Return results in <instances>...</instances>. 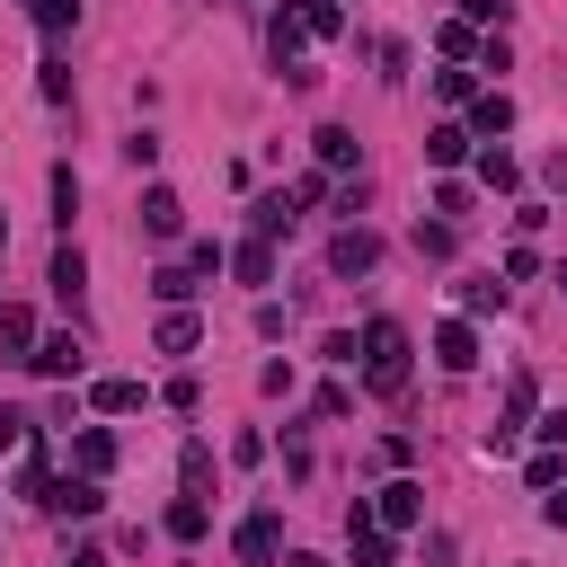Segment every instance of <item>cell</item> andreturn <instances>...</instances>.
Listing matches in <instances>:
<instances>
[{
	"label": "cell",
	"mask_w": 567,
	"mask_h": 567,
	"mask_svg": "<svg viewBox=\"0 0 567 567\" xmlns=\"http://www.w3.org/2000/svg\"><path fill=\"white\" fill-rule=\"evenodd\" d=\"M363 381L390 399V390H408V328L399 319H372L363 328Z\"/></svg>",
	"instance_id": "1"
},
{
	"label": "cell",
	"mask_w": 567,
	"mask_h": 567,
	"mask_svg": "<svg viewBox=\"0 0 567 567\" xmlns=\"http://www.w3.org/2000/svg\"><path fill=\"white\" fill-rule=\"evenodd\" d=\"M363 514H372V523H381V532H408V523H416V514H425V487H416V478H390V487H381V496H372V505H363Z\"/></svg>",
	"instance_id": "2"
},
{
	"label": "cell",
	"mask_w": 567,
	"mask_h": 567,
	"mask_svg": "<svg viewBox=\"0 0 567 567\" xmlns=\"http://www.w3.org/2000/svg\"><path fill=\"white\" fill-rule=\"evenodd\" d=\"M80 363H89V354H80L71 337H35V354H27V372H44V381H80Z\"/></svg>",
	"instance_id": "3"
},
{
	"label": "cell",
	"mask_w": 567,
	"mask_h": 567,
	"mask_svg": "<svg viewBox=\"0 0 567 567\" xmlns=\"http://www.w3.org/2000/svg\"><path fill=\"white\" fill-rule=\"evenodd\" d=\"M434 363H443V372H470V363H478V337H470V319H443V328H434Z\"/></svg>",
	"instance_id": "4"
},
{
	"label": "cell",
	"mask_w": 567,
	"mask_h": 567,
	"mask_svg": "<svg viewBox=\"0 0 567 567\" xmlns=\"http://www.w3.org/2000/svg\"><path fill=\"white\" fill-rule=\"evenodd\" d=\"M35 505H53V514H97L106 496H97V478H44V496Z\"/></svg>",
	"instance_id": "5"
},
{
	"label": "cell",
	"mask_w": 567,
	"mask_h": 567,
	"mask_svg": "<svg viewBox=\"0 0 567 567\" xmlns=\"http://www.w3.org/2000/svg\"><path fill=\"white\" fill-rule=\"evenodd\" d=\"M275 549H284V523H275V514H248V523H239V558H248V567H275Z\"/></svg>",
	"instance_id": "6"
},
{
	"label": "cell",
	"mask_w": 567,
	"mask_h": 567,
	"mask_svg": "<svg viewBox=\"0 0 567 567\" xmlns=\"http://www.w3.org/2000/svg\"><path fill=\"white\" fill-rule=\"evenodd\" d=\"M142 230H151V239H177V230H186V204H177L168 186H151V195H142Z\"/></svg>",
	"instance_id": "7"
},
{
	"label": "cell",
	"mask_w": 567,
	"mask_h": 567,
	"mask_svg": "<svg viewBox=\"0 0 567 567\" xmlns=\"http://www.w3.org/2000/svg\"><path fill=\"white\" fill-rule=\"evenodd\" d=\"M372 257H381V239H372V230H337V248H328V266H337V275H363Z\"/></svg>",
	"instance_id": "8"
},
{
	"label": "cell",
	"mask_w": 567,
	"mask_h": 567,
	"mask_svg": "<svg viewBox=\"0 0 567 567\" xmlns=\"http://www.w3.org/2000/svg\"><path fill=\"white\" fill-rule=\"evenodd\" d=\"M71 461H80V478H106V470H115V434H106V425H89V434L71 443Z\"/></svg>",
	"instance_id": "9"
},
{
	"label": "cell",
	"mask_w": 567,
	"mask_h": 567,
	"mask_svg": "<svg viewBox=\"0 0 567 567\" xmlns=\"http://www.w3.org/2000/svg\"><path fill=\"white\" fill-rule=\"evenodd\" d=\"M0 354H35V310H18V301H0Z\"/></svg>",
	"instance_id": "10"
},
{
	"label": "cell",
	"mask_w": 567,
	"mask_h": 567,
	"mask_svg": "<svg viewBox=\"0 0 567 567\" xmlns=\"http://www.w3.org/2000/svg\"><path fill=\"white\" fill-rule=\"evenodd\" d=\"M425 159H434V168H461V159H470V124H434V133H425Z\"/></svg>",
	"instance_id": "11"
},
{
	"label": "cell",
	"mask_w": 567,
	"mask_h": 567,
	"mask_svg": "<svg viewBox=\"0 0 567 567\" xmlns=\"http://www.w3.org/2000/svg\"><path fill=\"white\" fill-rule=\"evenodd\" d=\"M470 124H478V133H505V124H514V97H505V89H478V97H470Z\"/></svg>",
	"instance_id": "12"
},
{
	"label": "cell",
	"mask_w": 567,
	"mask_h": 567,
	"mask_svg": "<svg viewBox=\"0 0 567 567\" xmlns=\"http://www.w3.org/2000/svg\"><path fill=\"white\" fill-rule=\"evenodd\" d=\"M80 284H89V257L62 239V248H53V292H62V301H80Z\"/></svg>",
	"instance_id": "13"
},
{
	"label": "cell",
	"mask_w": 567,
	"mask_h": 567,
	"mask_svg": "<svg viewBox=\"0 0 567 567\" xmlns=\"http://www.w3.org/2000/svg\"><path fill=\"white\" fill-rule=\"evenodd\" d=\"M292 44H301V18H292V9H275V27H266V53H275V71H292Z\"/></svg>",
	"instance_id": "14"
},
{
	"label": "cell",
	"mask_w": 567,
	"mask_h": 567,
	"mask_svg": "<svg viewBox=\"0 0 567 567\" xmlns=\"http://www.w3.org/2000/svg\"><path fill=\"white\" fill-rule=\"evenodd\" d=\"M478 186H496V195H514V186H523V168H514V151H478Z\"/></svg>",
	"instance_id": "15"
},
{
	"label": "cell",
	"mask_w": 567,
	"mask_h": 567,
	"mask_svg": "<svg viewBox=\"0 0 567 567\" xmlns=\"http://www.w3.org/2000/svg\"><path fill=\"white\" fill-rule=\"evenodd\" d=\"M89 399H97V416H133L142 408V381H97Z\"/></svg>",
	"instance_id": "16"
},
{
	"label": "cell",
	"mask_w": 567,
	"mask_h": 567,
	"mask_svg": "<svg viewBox=\"0 0 567 567\" xmlns=\"http://www.w3.org/2000/svg\"><path fill=\"white\" fill-rule=\"evenodd\" d=\"M35 27H44V44H62L80 27V0H35Z\"/></svg>",
	"instance_id": "17"
},
{
	"label": "cell",
	"mask_w": 567,
	"mask_h": 567,
	"mask_svg": "<svg viewBox=\"0 0 567 567\" xmlns=\"http://www.w3.org/2000/svg\"><path fill=\"white\" fill-rule=\"evenodd\" d=\"M310 151H319L328 168H346V159H354V133H346V124H319V133H310Z\"/></svg>",
	"instance_id": "18"
},
{
	"label": "cell",
	"mask_w": 567,
	"mask_h": 567,
	"mask_svg": "<svg viewBox=\"0 0 567 567\" xmlns=\"http://www.w3.org/2000/svg\"><path fill=\"white\" fill-rule=\"evenodd\" d=\"M230 266H239V284H275V248H266V239H248Z\"/></svg>",
	"instance_id": "19"
},
{
	"label": "cell",
	"mask_w": 567,
	"mask_h": 567,
	"mask_svg": "<svg viewBox=\"0 0 567 567\" xmlns=\"http://www.w3.org/2000/svg\"><path fill=\"white\" fill-rule=\"evenodd\" d=\"M204 523H213L204 496H177V505H168V532H177V540H204Z\"/></svg>",
	"instance_id": "20"
},
{
	"label": "cell",
	"mask_w": 567,
	"mask_h": 567,
	"mask_svg": "<svg viewBox=\"0 0 567 567\" xmlns=\"http://www.w3.org/2000/svg\"><path fill=\"white\" fill-rule=\"evenodd\" d=\"M292 18H301V35H337V27H346V9H337V0H301Z\"/></svg>",
	"instance_id": "21"
},
{
	"label": "cell",
	"mask_w": 567,
	"mask_h": 567,
	"mask_svg": "<svg viewBox=\"0 0 567 567\" xmlns=\"http://www.w3.org/2000/svg\"><path fill=\"white\" fill-rule=\"evenodd\" d=\"M461 310H505V284H496V275H470V284H461Z\"/></svg>",
	"instance_id": "22"
},
{
	"label": "cell",
	"mask_w": 567,
	"mask_h": 567,
	"mask_svg": "<svg viewBox=\"0 0 567 567\" xmlns=\"http://www.w3.org/2000/svg\"><path fill=\"white\" fill-rule=\"evenodd\" d=\"M195 337H204V328H195V319H186V310H168V319H159V354H186V346H195Z\"/></svg>",
	"instance_id": "23"
},
{
	"label": "cell",
	"mask_w": 567,
	"mask_h": 567,
	"mask_svg": "<svg viewBox=\"0 0 567 567\" xmlns=\"http://www.w3.org/2000/svg\"><path fill=\"white\" fill-rule=\"evenodd\" d=\"M35 89H44V106H62V97H71V62L44 53V80H35Z\"/></svg>",
	"instance_id": "24"
},
{
	"label": "cell",
	"mask_w": 567,
	"mask_h": 567,
	"mask_svg": "<svg viewBox=\"0 0 567 567\" xmlns=\"http://www.w3.org/2000/svg\"><path fill=\"white\" fill-rule=\"evenodd\" d=\"M151 292H159V301H168V310H177V301H186V292H195V275H186V266H159V275H151Z\"/></svg>",
	"instance_id": "25"
},
{
	"label": "cell",
	"mask_w": 567,
	"mask_h": 567,
	"mask_svg": "<svg viewBox=\"0 0 567 567\" xmlns=\"http://www.w3.org/2000/svg\"><path fill=\"white\" fill-rule=\"evenodd\" d=\"M434 89H443V97H452V106H461V97H478V80H470V71H461V62H452V71H434Z\"/></svg>",
	"instance_id": "26"
},
{
	"label": "cell",
	"mask_w": 567,
	"mask_h": 567,
	"mask_svg": "<svg viewBox=\"0 0 567 567\" xmlns=\"http://www.w3.org/2000/svg\"><path fill=\"white\" fill-rule=\"evenodd\" d=\"M53 213H62V221L80 213V177H71V168H53Z\"/></svg>",
	"instance_id": "27"
},
{
	"label": "cell",
	"mask_w": 567,
	"mask_h": 567,
	"mask_svg": "<svg viewBox=\"0 0 567 567\" xmlns=\"http://www.w3.org/2000/svg\"><path fill=\"white\" fill-rule=\"evenodd\" d=\"M434 213H443V221H461V213H470V186H452V177H443V186H434Z\"/></svg>",
	"instance_id": "28"
},
{
	"label": "cell",
	"mask_w": 567,
	"mask_h": 567,
	"mask_svg": "<svg viewBox=\"0 0 567 567\" xmlns=\"http://www.w3.org/2000/svg\"><path fill=\"white\" fill-rule=\"evenodd\" d=\"M186 275H221V239H195L186 248Z\"/></svg>",
	"instance_id": "29"
},
{
	"label": "cell",
	"mask_w": 567,
	"mask_h": 567,
	"mask_svg": "<svg viewBox=\"0 0 567 567\" xmlns=\"http://www.w3.org/2000/svg\"><path fill=\"white\" fill-rule=\"evenodd\" d=\"M204 478H213V452H204V443H186V496H204Z\"/></svg>",
	"instance_id": "30"
},
{
	"label": "cell",
	"mask_w": 567,
	"mask_h": 567,
	"mask_svg": "<svg viewBox=\"0 0 567 567\" xmlns=\"http://www.w3.org/2000/svg\"><path fill=\"white\" fill-rule=\"evenodd\" d=\"M558 478H567V461H558V452L540 443V452H532V487H558Z\"/></svg>",
	"instance_id": "31"
},
{
	"label": "cell",
	"mask_w": 567,
	"mask_h": 567,
	"mask_svg": "<svg viewBox=\"0 0 567 567\" xmlns=\"http://www.w3.org/2000/svg\"><path fill=\"white\" fill-rule=\"evenodd\" d=\"M532 434H540V443H549V452H558V443H567V408H549V416H540V425H532Z\"/></svg>",
	"instance_id": "32"
},
{
	"label": "cell",
	"mask_w": 567,
	"mask_h": 567,
	"mask_svg": "<svg viewBox=\"0 0 567 567\" xmlns=\"http://www.w3.org/2000/svg\"><path fill=\"white\" fill-rule=\"evenodd\" d=\"M27 425H35V416H18V408H0V452H9V443H27Z\"/></svg>",
	"instance_id": "33"
},
{
	"label": "cell",
	"mask_w": 567,
	"mask_h": 567,
	"mask_svg": "<svg viewBox=\"0 0 567 567\" xmlns=\"http://www.w3.org/2000/svg\"><path fill=\"white\" fill-rule=\"evenodd\" d=\"M540 523H558V532H567V496H558V487H540Z\"/></svg>",
	"instance_id": "34"
},
{
	"label": "cell",
	"mask_w": 567,
	"mask_h": 567,
	"mask_svg": "<svg viewBox=\"0 0 567 567\" xmlns=\"http://www.w3.org/2000/svg\"><path fill=\"white\" fill-rule=\"evenodd\" d=\"M549 186H567V151H549Z\"/></svg>",
	"instance_id": "35"
},
{
	"label": "cell",
	"mask_w": 567,
	"mask_h": 567,
	"mask_svg": "<svg viewBox=\"0 0 567 567\" xmlns=\"http://www.w3.org/2000/svg\"><path fill=\"white\" fill-rule=\"evenodd\" d=\"M71 567H106V549H80V558H71Z\"/></svg>",
	"instance_id": "36"
},
{
	"label": "cell",
	"mask_w": 567,
	"mask_h": 567,
	"mask_svg": "<svg viewBox=\"0 0 567 567\" xmlns=\"http://www.w3.org/2000/svg\"><path fill=\"white\" fill-rule=\"evenodd\" d=\"M0 248H9V221H0Z\"/></svg>",
	"instance_id": "37"
},
{
	"label": "cell",
	"mask_w": 567,
	"mask_h": 567,
	"mask_svg": "<svg viewBox=\"0 0 567 567\" xmlns=\"http://www.w3.org/2000/svg\"><path fill=\"white\" fill-rule=\"evenodd\" d=\"M558 284H567V266H558Z\"/></svg>",
	"instance_id": "38"
},
{
	"label": "cell",
	"mask_w": 567,
	"mask_h": 567,
	"mask_svg": "<svg viewBox=\"0 0 567 567\" xmlns=\"http://www.w3.org/2000/svg\"><path fill=\"white\" fill-rule=\"evenodd\" d=\"M27 9H35V0H27Z\"/></svg>",
	"instance_id": "39"
}]
</instances>
